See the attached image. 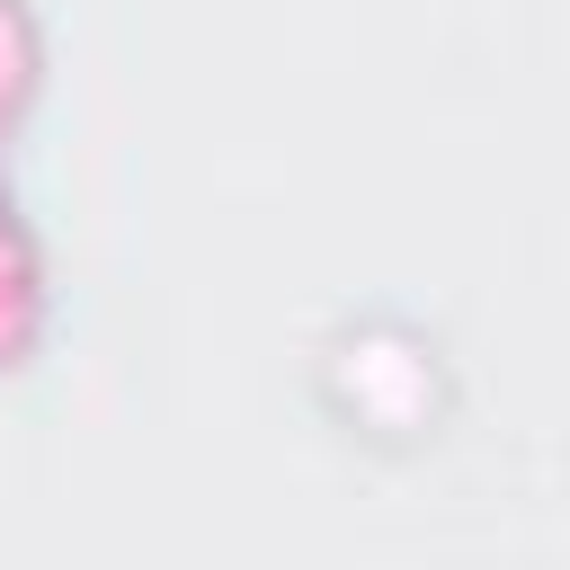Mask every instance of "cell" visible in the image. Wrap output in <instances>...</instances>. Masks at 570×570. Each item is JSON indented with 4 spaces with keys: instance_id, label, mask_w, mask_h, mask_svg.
Returning a JSON list of instances; mask_svg holds the SVG:
<instances>
[{
    "instance_id": "1",
    "label": "cell",
    "mask_w": 570,
    "mask_h": 570,
    "mask_svg": "<svg viewBox=\"0 0 570 570\" xmlns=\"http://www.w3.org/2000/svg\"><path fill=\"white\" fill-rule=\"evenodd\" d=\"M27 330H36V240H27L18 205L0 196V365L27 347Z\"/></svg>"
},
{
    "instance_id": "2",
    "label": "cell",
    "mask_w": 570,
    "mask_h": 570,
    "mask_svg": "<svg viewBox=\"0 0 570 570\" xmlns=\"http://www.w3.org/2000/svg\"><path fill=\"white\" fill-rule=\"evenodd\" d=\"M27 71H36V36H27V9H18V0H0V125H9V107L27 98Z\"/></svg>"
}]
</instances>
